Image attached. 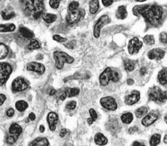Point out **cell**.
Segmentation results:
<instances>
[{"instance_id":"cell-35","label":"cell","mask_w":167,"mask_h":146,"mask_svg":"<svg viewBox=\"0 0 167 146\" xmlns=\"http://www.w3.org/2000/svg\"><path fill=\"white\" fill-rule=\"evenodd\" d=\"M120 80V75L118 72L111 70V80L113 82H117Z\"/></svg>"},{"instance_id":"cell-38","label":"cell","mask_w":167,"mask_h":146,"mask_svg":"<svg viewBox=\"0 0 167 146\" xmlns=\"http://www.w3.org/2000/svg\"><path fill=\"white\" fill-rule=\"evenodd\" d=\"M60 1L62 0H50V5L51 8H57L59 7Z\"/></svg>"},{"instance_id":"cell-19","label":"cell","mask_w":167,"mask_h":146,"mask_svg":"<svg viewBox=\"0 0 167 146\" xmlns=\"http://www.w3.org/2000/svg\"><path fill=\"white\" fill-rule=\"evenodd\" d=\"M30 145L32 146H46L49 145V142L46 138L39 137L35 139L30 144Z\"/></svg>"},{"instance_id":"cell-46","label":"cell","mask_w":167,"mask_h":146,"mask_svg":"<svg viewBox=\"0 0 167 146\" xmlns=\"http://www.w3.org/2000/svg\"><path fill=\"white\" fill-rule=\"evenodd\" d=\"M137 131H138V127L136 126L131 127H130V129H129V133L130 134H133V133H134L136 132H137Z\"/></svg>"},{"instance_id":"cell-5","label":"cell","mask_w":167,"mask_h":146,"mask_svg":"<svg viewBox=\"0 0 167 146\" xmlns=\"http://www.w3.org/2000/svg\"><path fill=\"white\" fill-rule=\"evenodd\" d=\"M22 132V128L17 124H12L9 129V133L7 135V142L9 144H13L17 141L19 135Z\"/></svg>"},{"instance_id":"cell-17","label":"cell","mask_w":167,"mask_h":146,"mask_svg":"<svg viewBox=\"0 0 167 146\" xmlns=\"http://www.w3.org/2000/svg\"><path fill=\"white\" fill-rule=\"evenodd\" d=\"M157 119V115L154 113V112H151V113L148 114L143 118L141 121V124L144 126H149L152 125Z\"/></svg>"},{"instance_id":"cell-51","label":"cell","mask_w":167,"mask_h":146,"mask_svg":"<svg viewBox=\"0 0 167 146\" xmlns=\"http://www.w3.org/2000/svg\"><path fill=\"white\" fill-rule=\"evenodd\" d=\"M132 145H134V146H139V145H145V144H141V143H140V142L136 141V142H133Z\"/></svg>"},{"instance_id":"cell-7","label":"cell","mask_w":167,"mask_h":146,"mask_svg":"<svg viewBox=\"0 0 167 146\" xmlns=\"http://www.w3.org/2000/svg\"><path fill=\"white\" fill-rule=\"evenodd\" d=\"M110 21L109 17L107 15H104L100 17V19L97 21V23L95 25L93 30V35L95 38H98L100 35V30L104 26L107 24Z\"/></svg>"},{"instance_id":"cell-54","label":"cell","mask_w":167,"mask_h":146,"mask_svg":"<svg viewBox=\"0 0 167 146\" xmlns=\"http://www.w3.org/2000/svg\"><path fill=\"white\" fill-rule=\"evenodd\" d=\"M44 130H45L44 126H42V125L41 126H40V128H39V131H40V132H41V133H42V132H44Z\"/></svg>"},{"instance_id":"cell-21","label":"cell","mask_w":167,"mask_h":146,"mask_svg":"<svg viewBox=\"0 0 167 146\" xmlns=\"http://www.w3.org/2000/svg\"><path fill=\"white\" fill-rule=\"evenodd\" d=\"M116 16L118 19H124L127 16V12L125 6H120L118 8Z\"/></svg>"},{"instance_id":"cell-40","label":"cell","mask_w":167,"mask_h":146,"mask_svg":"<svg viewBox=\"0 0 167 146\" xmlns=\"http://www.w3.org/2000/svg\"><path fill=\"white\" fill-rule=\"evenodd\" d=\"M53 39L54 41H55L57 42H64L67 41L66 38L62 37V36H60L59 35H55L53 36Z\"/></svg>"},{"instance_id":"cell-25","label":"cell","mask_w":167,"mask_h":146,"mask_svg":"<svg viewBox=\"0 0 167 146\" xmlns=\"http://www.w3.org/2000/svg\"><path fill=\"white\" fill-rule=\"evenodd\" d=\"M19 33L21 36L26 39H30L33 36V33L31 31H30L28 29L25 28V27H21L19 28Z\"/></svg>"},{"instance_id":"cell-26","label":"cell","mask_w":167,"mask_h":146,"mask_svg":"<svg viewBox=\"0 0 167 146\" xmlns=\"http://www.w3.org/2000/svg\"><path fill=\"white\" fill-rule=\"evenodd\" d=\"M121 119L123 123L129 124L131 123L132 121H133V115L131 113L124 114L121 115Z\"/></svg>"},{"instance_id":"cell-34","label":"cell","mask_w":167,"mask_h":146,"mask_svg":"<svg viewBox=\"0 0 167 146\" xmlns=\"http://www.w3.org/2000/svg\"><path fill=\"white\" fill-rule=\"evenodd\" d=\"M28 47L29 50H37V49L40 48V45L35 39H32Z\"/></svg>"},{"instance_id":"cell-15","label":"cell","mask_w":167,"mask_h":146,"mask_svg":"<svg viewBox=\"0 0 167 146\" xmlns=\"http://www.w3.org/2000/svg\"><path fill=\"white\" fill-rule=\"evenodd\" d=\"M111 69L107 67L105 69L101 75L100 76V83L102 86H107L111 80Z\"/></svg>"},{"instance_id":"cell-37","label":"cell","mask_w":167,"mask_h":146,"mask_svg":"<svg viewBox=\"0 0 167 146\" xmlns=\"http://www.w3.org/2000/svg\"><path fill=\"white\" fill-rule=\"evenodd\" d=\"M78 6H79V3L77 1H72L69 5V11H72L77 10L78 8Z\"/></svg>"},{"instance_id":"cell-33","label":"cell","mask_w":167,"mask_h":146,"mask_svg":"<svg viewBox=\"0 0 167 146\" xmlns=\"http://www.w3.org/2000/svg\"><path fill=\"white\" fill-rule=\"evenodd\" d=\"M144 42L147 45H153L155 43V39L153 35H147L143 37Z\"/></svg>"},{"instance_id":"cell-57","label":"cell","mask_w":167,"mask_h":146,"mask_svg":"<svg viewBox=\"0 0 167 146\" xmlns=\"http://www.w3.org/2000/svg\"><path fill=\"white\" fill-rule=\"evenodd\" d=\"M137 1H139V2H143V1H147V0H136Z\"/></svg>"},{"instance_id":"cell-20","label":"cell","mask_w":167,"mask_h":146,"mask_svg":"<svg viewBox=\"0 0 167 146\" xmlns=\"http://www.w3.org/2000/svg\"><path fill=\"white\" fill-rule=\"evenodd\" d=\"M123 62H124V66H125V70L129 72H131L135 69L136 63H137L136 61L132 60L130 59L124 60Z\"/></svg>"},{"instance_id":"cell-3","label":"cell","mask_w":167,"mask_h":146,"mask_svg":"<svg viewBox=\"0 0 167 146\" xmlns=\"http://www.w3.org/2000/svg\"><path fill=\"white\" fill-rule=\"evenodd\" d=\"M148 98L155 102L164 103L166 101V92L163 91L158 87L150 88L148 92Z\"/></svg>"},{"instance_id":"cell-4","label":"cell","mask_w":167,"mask_h":146,"mask_svg":"<svg viewBox=\"0 0 167 146\" xmlns=\"http://www.w3.org/2000/svg\"><path fill=\"white\" fill-rule=\"evenodd\" d=\"M54 59L55 60V67L58 69H62L65 63H72L74 62V59L68 54L61 51H55L53 53Z\"/></svg>"},{"instance_id":"cell-31","label":"cell","mask_w":167,"mask_h":146,"mask_svg":"<svg viewBox=\"0 0 167 146\" xmlns=\"http://www.w3.org/2000/svg\"><path fill=\"white\" fill-rule=\"evenodd\" d=\"M8 50L6 45L2 43H0V60L3 59L7 56Z\"/></svg>"},{"instance_id":"cell-12","label":"cell","mask_w":167,"mask_h":146,"mask_svg":"<svg viewBox=\"0 0 167 146\" xmlns=\"http://www.w3.org/2000/svg\"><path fill=\"white\" fill-rule=\"evenodd\" d=\"M140 93L138 90H132L128 96L125 97V103L127 105H132L139 101Z\"/></svg>"},{"instance_id":"cell-47","label":"cell","mask_w":167,"mask_h":146,"mask_svg":"<svg viewBox=\"0 0 167 146\" xmlns=\"http://www.w3.org/2000/svg\"><path fill=\"white\" fill-rule=\"evenodd\" d=\"M67 133V131L66 129H62L60 132V137H64L66 135V134Z\"/></svg>"},{"instance_id":"cell-24","label":"cell","mask_w":167,"mask_h":146,"mask_svg":"<svg viewBox=\"0 0 167 146\" xmlns=\"http://www.w3.org/2000/svg\"><path fill=\"white\" fill-rule=\"evenodd\" d=\"M16 29V26L14 24H1L0 25V32H13Z\"/></svg>"},{"instance_id":"cell-48","label":"cell","mask_w":167,"mask_h":146,"mask_svg":"<svg viewBox=\"0 0 167 146\" xmlns=\"http://www.w3.org/2000/svg\"><path fill=\"white\" fill-rule=\"evenodd\" d=\"M29 119L31 120V121H34L35 119V115L33 114V113H31L29 114Z\"/></svg>"},{"instance_id":"cell-13","label":"cell","mask_w":167,"mask_h":146,"mask_svg":"<svg viewBox=\"0 0 167 146\" xmlns=\"http://www.w3.org/2000/svg\"><path fill=\"white\" fill-rule=\"evenodd\" d=\"M165 54V51L161 48H155L148 53V57L150 60H160Z\"/></svg>"},{"instance_id":"cell-27","label":"cell","mask_w":167,"mask_h":146,"mask_svg":"<svg viewBox=\"0 0 167 146\" xmlns=\"http://www.w3.org/2000/svg\"><path fill=\"white\" fill-rule=\"evenodd\" d=\"M28 105L25 101H18L16 103V108L18 111L23 112L28 108Z\"/></svg>"},{"instance_id":"cell-43","label":"cell","mask_w":167,"mask_h":146,"mask_svg":"<svg viewBox=\"0 0 167 146\" xmlns=\"http://www.w3.org/2000/svg\"><path fill=\"white\" fill-rule=\"evenodd\" d=\"M102 1L103 5H104L105 7H109V6L113 4V0H102Z\"/></svg>"},{"instance_id":"cell-8","label":"cell","mask_w":167,"mask_h":146,"mask_svg":"<svg viewBox=\"0 0 167 146\" xmlns=\"http://www.w3.org/2000/svg\"><path fill=\"white\" fill-rule=\"evenodd\" d=\"M100 104L104 108L109 110H115L117 109V103L115 99L111 96L104 97L100 99Z\"/></svg>"},{"instance_id":"cell-55","label":"cell","mask_w":167,"mask_h":146,"mask_svg":"<svg viewBox=\"0 0 167 146\" xmlns=\"http://www.w3.org/2000/svg\"><path fill=\"white\" fill-rule=\"evenodd\" d=\"M87 123L89 124H92L93 123V120L91 119V118H87Z\"/></svg>"},{"instance_id":"cell-32","label":"cell","mask_w":167,"mask_h":146,"mask_svg":"<svg viewBox=\"0 0 167 146\" xmlns=\"http://www.w3.org/2000/svg\"><path fill=\"white\" fill-rule=\"evenodd\" d=\"M80 92V90L77 88H73V89H68L66 92V96L68 97H71L77 96Z\"/></svg>"},{"instance_id":"cell-41","label":"cell","mask_w":167,"mask_h":146,"mask_svg":"<svg viewBox=\"0 0 167 146\" xmlns=\"http://www.w3.org/2000/svg\"><path fill=\"white\" fill-rule=\"evenodd\" d=\"M76 105H77V103H76L75 101H70L66 105V108L69 110H73L75 108Z\"/></svg>"},{"instance_id":"cell-16","label":"cell","mask_w":167,"mask_h":146,"mask_svg":"<svg viewBox=\"0 0 167 146\" xmlns=\"http://www.w3.org/2000/svg\"><path fill=\"white\" fill-rule=\"evenodd\" d=\"M57 121H58V115L55 112H50L48 114L47 116V121L50 130L54 131L55 129Z\"/></svg>"},{"instance_id":"cell-10","label":"cell","mask_w":167,"mask_h":146,"mask_svg":"<svg viewBox=\"0 0 167 146\" xmlns=\"http://www.w3.org/2000/svg\"><path fill=\"white\" fill-rule=\"evenodd\" d=\"M12 87L14 92H20L26 90L28 88V84L23 78L19 77L14 80Z\"/></svg>"},{"instance_id":"cell-28","label":"cell","mask_w":167,"mask_h":146,"mask_svg":"<svg viewBox=\"0 0 167 146\" xmlns=\"http://www.w3.org/2000/svg\"><path fill=\"white\" fill-rule=\"evenodd\" d=\"M44 21L47 23H51L54 22L57 19L56 15L52 14H45L42 16Z\"/></svg>"},{"instance_id":"cell-58","label":"cell","mask_w":167,"mask_h":146,"mask_svg":"<svg viewBox=\"0 0 167 146\" xmlns=\"http://www.w3.org/2000/svg\"><path fill=\"white\" fill-rule=\"evenodd\" d=\"M165 121L166 122V116H165Z\"/></svg>"},{"instance_id":"cell-42","label":"cell","mask_w":167,"mask_h":146,"mask_svg":"<svg viewBox=\"0 0 167 146\" xmlns=\"http://www.w3.org/2000/svg\"><path fill=\"white\" fill-rule=\"evenodd\" d=\"M160 41H161L163 43H166V32H162L160 33L159 35Z\"/></svg>"},{"instance_id":"cell-30","label":"cell","mask_w":167,"mask_h":146,"mask_svg":"<svg viewBox=\"0 0 167 146\" xmlns=\"http://www.w3.org/2000/svg\"><path fill=\"white\" fill-rule=\"evenodd\" d=\"M161 141V135L159 134H154L152 136L150 140V145L151 146H155L158 145Z\"/></svg>"},{"instance_id":"cell-44","label":"cell","mask_w":167,"mask_h":146,"mask_svg":"<svg viewBox=\"0 0 167 146\" xmlns=\"http://www.w3.org/2000/svg\"><path fill=\"white\" fill-rule=\"evenodd\" d=\"M14 114V110L12 108H10L8 109L7 112V115L8 117H12Z\"/></svg>"},{"instance_id":"cell-2","label":"cell","mask_w":167,"mask_h":146,"mask_svg":"<svg viewBox=\"0 0 167 146\" xmlns=\"http://www.w3.org/2000/svg\"><path fill=\"white\" fill-rule=\"evenodd\" d=\"M23 6L25 13L37 19L44 10L43 0H23Z\"/></svg>"},{"instance_id":"cell-6","label":"cell","mask_w":167,"mask_h":146,"mask_svg":"<svg viewBox=\"0 0 167 146\" xmlns=\"http://www.w3.org/2000/svg\"><path fill=\"white\" fill-rule=\"evenodd\" d=\"M12 67L10 64L7 63H0V85H3L11 74Z\"/></svg>"},{"instance_id":"cell-52","label":"cell","mask_w":167,"mask_h":146,"mask_svg":"<svg viewBox=\"0 0 167 146\" xmlns=\"http://www.w3.org/2000/svg\"><path fill=\"white\" fill-rule=\"evenodd\" d=\"M134 83V81L132 79H129V80H127V83H128V85H133Z\"/></svg>"},{"instance_id":"cell-45","label":"cell","mask_w":167,"mask_h":146,"mask_svg":"<svg viewBox=\"0 0 167 146\" xmlns=\"http://www.w3.org/2000/svg\"><path fill=\"white\" fill-rule=\"evenodd\" d=\"M5 100H6V96L4 94H0V106L3 104V103Z\"/></svg>"},{"instance_id":"cell-50","label":"cell","mask_w":167,"mask_h":146,"mask_svg":"<svg viewBox=\"0 0 167 146\" xmlns=\"http://www.w3.org/2000/svg\"><path fill=\"white\" fill-rule=\"evenodd\" d=\"M66 97H67V96H66V92H64L63 93H62V94L61 96H60V99L62 100V101H64V100L66 98Z\"/></svg>"},{"instance_id":"cell-22","label":"cell","mask_w":167,"mask_h":146,"mask_svg":"<svg viewBox=\"0 0 167 146\" xmlns=\"http://www.w3.org/2000/svg\"><path fill=\"white\" fill-rule=\"evenodd\" d=\"M158 80L161 85H166L167 81V69L163 68L161 70L158 74Z\"/></svg>"},{"instance_id":"cell-39","label":"cell","mask_w":167,"mask_h":146,"mask_svg":"<svg viewBox=\"0 0 167 146\" xmlns=\"http://www.w3.org/2000/svg\"><path fill=\"white\" fill-rule=\"evenodd\" d=\"M89 114L91 115V118L93 120V121H95L97 119V117H98V115H97V114L95 110L93 108H91L89 110Z\"/></svg>"},{"instance_id":"cell-18","label":"cell","mask_w":167,"mask_h":146,"mask_svg":"<svg viewBox=\"0 0 167 146\" xmlns=\"http://www.w3.org/2000/svg\"><path fill=\"white\" fill-rule=\"evenodd\" d=\"M95 142L98 145H104L107 144L108 140L103 134L98 133L95 136Z\"/></svg>"},{"instance_id":"cell-1","label":"cell","mask_w":167,"mask_h":146,"mask_svg":"<svg viewBox=\"0 0 167 146\" xmlns=\"http://www.w3.org/2000/svg\"><path fill=\"white\" fill-rule=\"evenodd\" d=\"M133 13L136 16L141 15L147 23L155 24L161 19L163 10L158 5H140L133 8Z\"/></svg>"},{"instance_id":"cell-14","label":"cell","mask_w":167,"mask_h":146,"mask_svg":"<svg viewBox=\"0 0 167 146\" xmlns=\"http://www.w3.org/2000/svg\"><path fill=\"white\" fill-rule=\"evenodd\" d=\"M26 69L28 71L35 72L39 74H43L45 71V67L43 65L41 64L40 63L34 62L29 63L27 65Z\"/></svg>"},{"instance_id":"cell-23","label":"cell","mask_w":167,"mask_h":146,"mask_svg":"<svg viewBox=\"0 0 167 146\" xmlns=\"http://www.w3.org/2000/svg\"><path fill=\"white\" fill-rule=\"evenodd\" d=\"M99 8L98 0H91L89 2V11L92 14H96Z\"/></svg>"},{"instance_id":"cell-49","label":"cell","mask_w":167,"mask_h":146,"mask_svg":"<svg viewBox=\"0 0 167 146\" xmlns=\"http://www.w3.org/2000/svg\"><path fill=\"white\" fill-rule=\"evenodd\" d=\"M147 72V69L145 68V67H142L141 69H140V71H139V73H140V74L141 75H144L145 73H146Z\"/></svg>"},{"instance_id":"cell-29","label":"cell","mask_w":167,"mask_h":146,"mask_svg":"<svg viewBox=\"0 0 167 146\" xmlns=\"http://www.w3.org/2000/svg\"><path fill=\"white\" fill-rule=\"evenodd\" d=\"M147 112H148L147 108L145 107V106H142V107L137 109L135 111V115L137 118H141L142 117H143L145 115H146Z\"/></svg>"},{"instance_id":"cell-36","label":"cell","mask_w":167,"mask_h":146,"mask_svg":"<svg viewBox=\"0 0 167 146\" xmlns=\"http://www.w3.org/2000/svg\"><path fill=\"white\" fill-rule=\"evenodd\" d=\"M15 16V14L14 12H11V13L7 14V12H2V17L5 20H9L11 18H12Z\"/></svg>"},{"instance_id":"cell-56","label":"cell","mask_w":167,"mask_h":146,"mask_svg":"<svg viewBox=\"0 0 167 146\" xmlns=\"http://www.w3.org/2000/svg\"><path fill=\"white\" fill-rule=\"evenodd\" d=\"M166 136H167V135H165V138H164V142H165V143H167V138H166Z\"/></svg>"},{"instance_id":"cell-11","label":"cell","mask_w":167,"mask_h":146,"mask_svg":"<svg viewBox=\"0 0 167 146\" xmlns=\"http://www.w3.org/2000/svg\"><path fill=\"white\" fill-rule=\"evenodd\" d=\"M82 17V14L80 11L77 10L69 11L68 14L67 15L66 17V21L67 23L69 24H74L78 22Z\"/></svg>"},{"instance_id":"cell-9","label":"cell","mask_w":167,"mask_h":146,"mask_svg":"<svg viewBox=\"0 0 167 146\" xmlns=\"http://www.w3.org/2000/svg\"><path fill=\"white\" fill-rule=\"evenodd\" d=\"M142 45L143 42L139 41L138 38L134 37L132 39L128 44V51L129 54H133L138 53Z\"/></svg>"},{"instance_id":"cell-53","label":"cell","mask_w":167,"mask_h":146,"mask_svg":"<svg viewBox=\"0 0 167 146\" xmlns=\"http://www.w3.org/2000/svg\"><path fill=\"white\" fill-rule=\"evenodd\" d=\"M56 93V91L55 90H54V89H52V90H50V96H53Z\"/></svg>"}]
</instances>
